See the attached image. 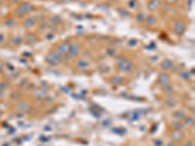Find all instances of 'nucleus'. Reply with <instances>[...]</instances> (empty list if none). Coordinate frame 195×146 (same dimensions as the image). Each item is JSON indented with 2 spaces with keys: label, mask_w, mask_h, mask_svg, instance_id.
Masks as SVG:
<instances>
[{
  "label": "nucleus",
  "mask_w": 195,
  "mask_h": 146,
  "mask_svg": "<svg viewBox=\"0 0 195 146\" xmlns=\"http://www.w3.org/2000/svg\"><path fill=\"white\" fill-rule=\"evenodd\" d=\"M35 9L34 5L29 3V2H22L18 8L16 9V16L19 18H24L31 13Z\"/></svg>",
  "instance_id": "f257e3e1"
},
{
  "label": "nucleus",
  "mask_w": 195,
  "mask_h": 146,
  "mask_svg": "<svg viewBox=\"0 0 195 146\" xmlns=\"http://www.w3.org/2000/svg\"><path fill=\"white\" fill-rule=\"evenodd\" d=\"M46 62L51 66H57L63 61V57L61 55H59L57 52L52 51V52L48 53V55L45 58Z\"/></svg>",
  "instance_id": "f03ea898"
},
{
  "label": "nucleus",
  "mask_w": 195,
  "mask_h": 146,
  "mask_svg": "<svg viewBox=\"0 0 195 146\" xmlns=\"http://www.w3.org/2000/svg\"><path fill=\"white\" fill-rule=\"evenodd\" d=\"M81 52V46L78 42H73L71 44H69V48L68 51V54L69 57L71 58H76L78 57V55Z\"/></svg>",
  "instance_id": "7ed1b4c3"
},
{
  "label": "nucleus",
  "mask_w": 195,
  "mask_h": 146,
  "mask_svg": "<svg viewBox=\"0 0 195 146\" xmlns=\"http://www.w3.org/2000/svg\"><path fill=\"white\" fill-rule=\"evenodd\" d=\"M118 68L121 71L128 72V71H131L134 68V63H133V61L127 60V58H121V60L118 62Z\"/></svg>",
  "instance_id": "20e7f679"
},
{
  "label": "nucleus",
  "mask_w": 195,
  "mask_h": 146,
  "mask_svg": "<svg viewBox=\"0 0 195 146\" xmlns=\"http://www.w3.org/2000/svg\"><path fill=\"white\" fill-rule=\"evenodd\" d=\"M185 24L183 22V20H178L175 22V24H174V31L177 35H179V36H181V35H183L184 31H185Z\"/></svg>",
  "instance_id": "39448f33"
},
{
  "label": "nucleus",
  "mask_w": 195,
  "mask_h": 146,
  "mask_svg": "<svg viewBox=\"0 0 195 146\" xmlns=\"http://www.w3.org/2000/svg\"><path fill=\"white\" fill-rule=\"evenodd\" d=\"M69 44L70 43L68 42V41H65V42H61V44H59L56 49L54 51L55 52H57L59 55H61V57L63 56H65L68 54V48H69Z\"/></svg>",
  "instance_id": "423d86ee"
},
{
  "label": "nucleus",
  "mask_w": 195,
  "mask_h": 146,
  "mask_svg": "<svg viewBox=\"0 0 195 146\" xmlns=\"http://www.w3.org/2000/svg\"><path fill=\"white\" fill-rule=\"evenodd\" d=\"M35 24H36V18L35 17H27L22 22L24 26L27 27V29H31V27L34 26Z\"/></svg>",
  "instance_id": "0eeeda50"
},
{
  "label": "nucleus",
  "mask_w": 195,
  "mask_h": 146,
  "mask_svg": "<svg viewBox=\"0 0 195 146\" xmlns=\"http://www.w3.org/2000/svg\"><path fill=\"white\" fill-rule=\"evenodd\" d=\"M161 5V0H150L149 3L147 5L148 11H155L157 10Z\"/></svg>",
  "instance_id": "6e6552de"
},
{
  "label": "nucleus",
  "mask_w": 195,
  "mask_h": 146,
  "mask_svg": "<svg viewBox=\"0 0 195 146\" xmlns=\"http://www.w3.org/2000/svg\"><path fill=\"white\" fill-rule=\"evenodd\" d=\"M174 63L171 60H168V58H165L162 62H161V68L163 70H170V69L173 68Z\"/></svg>",
  "instance_id": "1a4fd4ad"
},
{
  "label": "nucleus",
  "mask_w": 195,
  "mask_h": 146,
  "mask_svg": "<svg viewBox=\"0 0 195 146\" xmlns=\"http://www.w3.org/2000/svg\"><path fill=\"white\" fill-rule=\"evenodd\" d=\"M158 82L162 85H168L169 82H170V76L168 75L167 73H162L160 74L158 78Z\"/></svg>",
  "instance_id": "9d476101"
},
{
  "label": "nucleus",
  "mask_w": 195,
  "mask_h": 146,
  "mask_svg": "<svg viewBox=\"0 0 195 146\" xmlns=\"http://www.w3.org/2000/svg\"><path fill=\"white\" fill-rule=\"evenodd\" d=\"M17 24V19L14 17H9V18H6L4 20V24L6 25L7 27H12L14 26L15 24Z\"/></svg>",
  "instance_id": "9b49d317"
},
{
  "label": "nucleus",
  "mask_w": 195,
  "mask_h": 146,
  "mask_svg": "<svg viewBox=\"0 0 195 146\" xmlns=\"http://www.w3.org/2000/svg\"><path fill=\"white\" fill-rule=\"evenodd\" d=\"M171 135H172V138H173L174 140H176V141L181 140V139H183V134L179 130H174V132L171 134Z\"/></svg>",
  "instance_id": "f8f14e48"
},
{
  "label": "nucleus",
  "mask_w": 195,
  "mask_h": 146,
  "mask_svg": "<svg viewBox=\"0 0 195 146\" xmlns=\"http://www.w3.org/2000/svg\"><path fill=\"white\" fill-rule=\"evenodd\" d=\"M17 108L22 112H29L31 107H30L29 104L27 103V102H20V103H19L17 105Z\"/></svg>",
  "instance_id": "ddd939ff"
},
{
  "label": "nucleus",
  "mask_w": 195,
  "mask_h": 146,
  "mask_svg": "<svg viewBox=\"0 0 195 146\" xmlns=\"http://www.w3.org/2000/svg\"><path fill=\"white\" fill-rule=\"evenodd\" d=\"M37 41V37L34 33H27V43L29 44H33Z\"/></svg>",
  "instance_id": "4468645a"
},
{
  "label": "nucleus",
  "mask_w": 195,
  "mask_h": 146,
  "mask_svg": "<svg viewBox=\"0 0 195 146\" xmlns=\"http://www.w3.org/2000/svg\"><path fill=\"white\" fill-rule=\"evenodd\" d=\"M89 66H90V63L86 60H80L77 62V67L80 69H87L89 68Z\"/></svg>",
  "instance_id": "2eb2a0df"
},
{
  "label": "nucleus",
  "mask_w": 195,
  "mask_h": 146,
  "mask_svg": "<svg viewBox=\"0 0 195 146\" xmlns=\"http://www.w3.org/2000/svg\"><path fill=\"white\" fill-rule=\"evenodd\" d=\"M117 12L119 13V14L121 15L122 17H125V18H129V17L132 16V14H131V13L128 11V10L124 9V8H118Z\"/></svg>",
  "instance_id": "dca6fc26"
},
{
  "label": "nucleus",
  "mask_w": 195,
  "mask_h": 146,
  "mask_svg": "<svg viewBox=\"0 0 195 146\" xmlns=\"http://www.w3.org/2000/svg\"><path fill=\"white\" fill-rule=\"evenodd\" d=\"M11 42H12V45H14V46H20V44H22V37H20V36H14L11 39Z\"/></svg>",
  "instance_id": "f3484780"
},
{
  "label": "nucleus",
  "mask_w": 195,
  "mask_h": 146,
  "mask_svg": "<svg viewBox=\"0 0 195 146\" xmlns=\"http://www.w3.org/2000/svg\"><path fill=\"white\" fill-rule=\"evenodd\" d=\"M47 90L46 89H38V90H36V91L34 92V96H36V97H42L44 94H47Z\"/></svg>",
  "instance_id": "a211bd4d"
},
{
  "label": "nucleus",
  "mask_w": 195,
  "mask_h": 146,
  "mask_svg": "<svg viewBox=\"0 0 195 146\" xmlns=\"http://www.w3.org/2000/svg\"><path fill=\"white\" fill-rule=\"evenodd\" d=\"M174 118H176V119H184L186 116H185V113H184L183 111H181V110H179V111H176L175 113H174Z\"/></svg>",
  "instance_id": "6ab92c4d"
},
{
  "label": "nucleus",
  "mask_w": 195,
  "mask_h": 146,
  "mask_svg": "<svg viewBox=\"0 0 195 146\" xmlns=\"http://www.w3.org/2000/svg\"><path fill=\"white\" fill-rule=\"evenodd\" d=\"M61 22V18L59 16H57V15H53V16L50 17V22H51V24H59V22Z\"/></svg>",
  "instance_id": "aec40b11"
},
{
  "label": "nucleus",
  "mask_w": 195,
  "mask_h": 146,
  "mask_svg": "<svg viewBox=\"0 0 195 146\" xmlns=\"http://www.w3.org/2000/svg\"><path fill=\"white\" fill-rule=\"evenodd\" d=\"M163 92L164 93H167V94H173V93H175V89L170 85H164Z\"/></svg>",
  "instance_id": "412c9836"
},
{
  "label": "nucleus",
  "mask_w": 195,
  "mask_h": 146,
  "mask_svg": "<svg viewBox=\"0 0 195 146\" xmlns=\"http://www.w3.org/2000/svg\"><path fill=\"white\" fill-rule=\"evenodd\" d=\"M145 22H147L148 24H154L156 22V18L152 15H149V16L145 17Z\"/></svg>",
  "instance_id": "4be33fe9"
},
{
  "label": "nucleus",
  "mask_w": 195,
  "mask_h": 146,
  "mask_svg": "<svg viewBox=\"0 0 195 146\" xmlns=\"http://www.w3.org/2000/svg\"><path fill=\"white\" fill-rule=\"evenodd\" d=\"M166 102H167V104H168L169 106L173 107V106H175V105H176L177 101H176V98H175V97L170 96V97H168V99H167V101H166Z\"/></svg>",
  "instance_id": "5701e85b"
},
{
  "label": "nucleus",
  "mask_w": 195,
  "mask_h": 146,
  "mask_svg": "<svg viewBox=\"0 0 195 146\" xmlns=\"http://www.w3.org/2000/svg\"><path fill=\"white\" fill-rule=\"evenodd\" d=\"M112 84H114V85H119V84H121L123 82V78H121L120 76H115V77L112 78Z\"/></svg>",
  "instance_id": "b1692460"
},
{
  "label": "nucleus",
  "mask_w": 195,
  "mask_h": 146,
  "mask_svg": "<svg viewBox=\"0 0 195 146\" xmlns=\"http://www.w3.org/2000/svg\"><path fill=\"white\" fill-rule=\"evenodd\" d=\"M136 20H137L138 22H143L145 20V14H142V13H138V14H137V16H136Z\"/></svg>",
  "instance_id": "393cba45"
},
{
  "label": "nucleus",
  "mask_w": 195,
  "mask_h": 146,
  "mask_svg": "<svg viewBox=\"0 0 195 146\" xmlns=\"http://www.w3.org/2000/svg\"><path fill=\"white\" fill-rule=\"evenodd\" d=\"M10 87V83L7 81H4V82H0V91H3V90H6L8 89Z\"/></svg>",
  "instance_id": "a878e982"
},
{
  "label": "nucleus",
  "mask_w": 195,
  "mask_h": 146,
  "mask_svg": "<svg viewBox=\"0 0 195 146\" xmlns=\"http://www.w3.org/2000/svg\"><path fill=\"white\" fill-rule=\"evenodd\" d=\"M194 123V119L191 117H185L184 118V124L187 125V126H191V125H193Z\"/></svg>",
  "instance_id": "bb28decb"
},
{
  "label": "nucleus",
  "mask_w": 195,
  "mask_h": 146,
  "mask_svg": "<svg viewBox=\"0 0 195 146\" xmlns=\"http://www.w3.org/2000/svg\"><path fill=\"white\" fill-rule=\"evenodd\" d=\"M172 125H173V127L175 128L176 130H181L183 128V125L181 124V122H178V121L173 122V123H172Z\"/></svg>",
  "instance_id": "cd10ccee"
},
{
  "label": "nucleus",
  "mask_w": 195,
  "mask_h": 146,
  "mask_svg": "<svg viewBox=\"0 0 195 146\" xmlns=\"http://www.w3.org/2000/svg\"><path fill=\"white\" fill-rule=\"evenodd\" d=\"M179 76H181V78L184 79V80H187V79H189V77H190V74L186 72V71H181V72L179 73Z\"/></svg>",
  "instance_id": "c85d7f7f"
},
{
  "label": "nucleus",
  "mask_w": 195,
  "mask_h": 146,
  "mask_svg": "<svg viewBox=\"0 0 195 146\" xmlns=\"http://www.w3.org/2000/svg\"><path fill=\"white\" fill-rule=\"evenodd\" d=\"M106 55L110 56V57H113V56L116 55V50L114 48H109L106 50Z\"/></svg>",
  "instance_id": "c756f323"
},
{
  "label": "nucleus",
  "mask_w": 195,
  "mask_h": 146,
  "mask_svg": "<svg viewBox=\"0 0 195 146\" xmlns=\"http://www.w3.org/2000/svg\"><path fill=\"white\" fill-rule=\"evenodd\" d=\"M128 5H129V8L135 9L136 7H137V5H138V0H130Z\"/></svg>",
  "instance_id": "7c9ffc66"
},
{
  "label": "nucleus",
  "mask_w": 195,
  "mask_h": 146,
  "mask_svg": "<svg viewBox=\"0 0 195 146\" xmlns=\"http://www.w3.org/2000/svg\"><path fill=\"white\" fill-rule=\"evenodd\" d=\"M36 18V22H46V18H45V16L43 14H40L39 16H37V17H35Z\"/></svg>",
  "instance_id": "2f4dec72"
},
{
  "label": "nucleus",
  "mask_w": 195,
  "mask_h": 146,
  "mask_svg": "<svg viewBox=\"0 0 195 146\" xmlns=\"http://www.w3.org/2000/svg\"><path fill=\"white\" fill-rule=\"evenodd\" d=\"M138 45V41L136 39H131L129 42H128V46H130V47H134V46H137Z\"/></svg>",
  "instance_id": "473e14b6"
},
{
  "label": "nucleus",
  "mask_w": 195,
  "mask_h": 146,
  "mask_svg": "<svg viewBox=\"0 0 195 146\" xmlns=\"http://www.w3.org/2000/svg\"><path fill=\"white\" fill-rule=\"evenodd\" d=\"M162 145H163L162 140H159V139L154 140V146H162Z\"/></svg>",
  "instance_id": "72a5a7b5"
},
{
  "label": "nucleus",
  "mask_w": 195,
  "mask_h": 146,
  "mask_svg": "<svg viewBox=\"0 0 195 146\" xmlns=\"http://www.w3.org/2000/svg\"><path fill=\"white\" fill-rule=\"evenodd\" d=\"M4 1H6V2H8V3H13V4H15V3H20L22 0H4Z\"/></svg>",
  "instance_id": "f704fd0d"
},
{
  "label": "nucleus",
  "mask_w": 195,
  "mask_h": 146,
  "mask_svg": "<svg viewBox=\"0 0 195 146\" xmlns=\"http://www.w3.org/2000/svg\"><path fill=\"white\" fill-rule=\"evenodd\" d=\"M54 36H55V35H54V33H48L47 35H46V39H48V40H51V39H53L54 38Z\"/></svg>",
  "instance_id": "c9c22d12"
},
{
  "label": "nucleus",
  "mask_w": 195,
  "mask_h": 146,
  "mask_svg": "<svg viewBox=\"0 0 195 146\" xmlns=\"http://www.w3.org/2000/svg\"><path fill=\"white\" fill-rule=\"evenodd\" d=\"M50 29V26H48V24H41V26H40V29Z\"/></svg>",
  "instance_id": "e433bc0d"
},
{
  "label": "nucleus",
  "mask_w": 195,
  "mask_h": 146,
  "mask_svg": "<svg viewBox=\"0 0 195 146\" xmlns=\"http://www.w3.org/2000/svg\"><path fill=\"white\" fill-rule=\"evenodd\" d=\"M164 2H165L166 4H174V3H176L178 0H163Z\"/></svg>",
  "instance_id": "4c0bfd02"
},
{
  "label": "nucleus",
  "mask_w": 195,
  "mask_h": 146,
  "mask_svg": "<svg viewBox=\"0 0 195 146\" xmlns=\"http://www.w3.org/2000/svg\"><path fill=\"white\" fill-rule=\"evenodd\" d=\"M5 41V36L3 33H0V44H2V43H4Z\"/></svg>",
  "instance_id": "58836bf2"
},
{
  "label": "nucleus",
  "mask_w": 195,
  "mask_h": 146,
  "mask_svg": "<svg viewBox=\"0 0 195 146\" xmlns=\"http://www.w3.org/2000/svg\"><path fill=\"white\" fill-rule=\"evenodd\" d=\"M56 2H58V3H66V2H69L70 0H55Z\"/></svg>",
  "instance_id": "ea45409f"
},
{
  "label": "nucleus",
  "mask_w": 195,
  "mask_h": 146,
  "mask_svg": "<svg viewBox=\"0 0 195 146\" xmlns=\"http://www.w3.org/2000/svg\"><path fill=\"white\" fill-rule=\"evenodd\" d=\"M6 66L10 69V70H14V69H15V68H14V66H13V65H10V63H7Z\"/></svg>",
  "instance_id": "a19ab883"
},
{
  "label": "nucleus",
  "mask_w": 195,
  "mask_h": 146,
  "mask_svg": "<svg viewBox=\"0 0 195 146\" xmlns=\"http://www.w3.org/2000/svg\"><path fill=\"white\" fill-rule=\"evenodd\" d=\"M185 146H194V144H193V142H192V141H188L186 143Z\"/></svg>",
  "instance_id": "79ce46f5"
},
{
  "label": "nucleus",
  "mask_w": 195,
  "mask_h": 146,
  "mask_svg": "<svg viewBox=\"0 0 195 146\" xmlns=\"http://www.w3.org/2000/svg\"><path fill=\"white\" fill-rule=\"evenodd\" d=\"M167 146H178V145H177V143H175V142H171V143H169Z\"/></svg>",
  "instance_id": "37998d69"
},
{
  "label": "nucleus",
  "mask_w": 195,
  "mask_h": 146,
  "mask_svg": "<svg viewBox=\"0 0 195 146\" xmlns=\"http://www.w3.org/2000/svg\"><path fill=\"white\" fill-rule=\"evenodd\" d=\"M3 68H4V65H2V63H0V73L2 72V70H3Z\"/></svg>",
  "instance_id": "c03bdc74"
},
{
  "label": "nucleus",
  "mask_w": 195,
  "mask_h": 146,
  "mask_svg": "<svg viewBox=\"0 0 195 146\" xmlns=\"http://www.w3.org/2000/svg\"><path fill=\"white\" fill-rule=\"evenodd\" d=\"M2 5H3V0H0V7H1Z\"/></svg>",
  "instance_id": "a18cd8bd"
},
{
  "label": "nucleus",
  "mask_w": 195,
  "mask_h": 146,
  "mask_svg": "<svg viewBox=\"0 0 195 146\" xmlns=\"http://www.w3.org/2000/svg\"><path fill=\"white\" fill-rule=\"evenodd\" d=\"M0 115H1V110H0Z\"/></svg>",
  "instance_id": "49530a36"
},
{
  "label": "nucleus",
  "mask_w": 195,
  "mask_h": 146,
  "mask_svg": "<svg viewBox=\"0 0 195 146\" xmlns=\"http://www.w3.org/2000/svg\"><path fill=\"white\" fill-rule=\"evenodd\" d=\"M35 1H37V0H35Z\"/></svg>",
  "instance_id": "de8ad7c7"
}]
</instances>
